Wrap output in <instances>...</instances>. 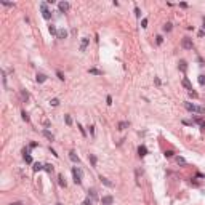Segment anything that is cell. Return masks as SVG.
Here are the masks:
<instances>
[{
    "mask_svg": "<svg viewBox=\"0 0 205 205\" xmlns=\"http://www.w3.org/2000/svg\"><path fill=\"white\" fill-rule=\"evenodd\" d=\"M72 176H74V183L75 184H82V170L79 167H74L72 168Z\"/></svg>",
    "mask_w": 205,
    "mask_h": 205,
    "instance_id": "1",
    "label": "cell"
},
{
    "mask_svg": "<svg viewBox=\"0 0 205 205\" xmlns=\"http://www.w3.org/2000/svg\"><path fill=\"white\" fill-rule=\"evenodd\" d=\"M181 46L184 48V50H192V40L189 39V37H184V39L181 40Z\"/></svg>",
    "mask_w": 205,
    "mask_h": 205,
    "instance_id": "2",
    "label": "cell"
},
{
    "mask_svg": "<svg viewBox=\"0 0 205 205\" xmlns=\"http://www.w3.org/2000/svg\"><path fill=\"white\" fill-rule=\"evenodd\" d=\"M40 8H42V14H43V18H45V19H50V18H51V11L46 8V3H40Z\"/></svg>",
    "mask_w": 205,
    "mask_h": 205,
    "instance_id": "3",
    "label": "cell"
},
{
    "mask_svg": "<svg viewBox=\"0 0 205 205\" xmlns=\"http://www.w3.org/2000/svg\"><path fill=\"white\" fill-rule=\"evenodd\" d=\"M58 8H59L61 13H66L67 10L71 8V5H69V2H59V3H58Z\"/></svg>",
    "mask_w": 205,
    "mask_h": 205,
    "instance_id": "4",
    "label": "cell"
},
{
    "mask_svg": "<svg viewBox=\"0 0 205 205\" xmlns=\"http://www.w3.org/2000/svg\"><path fill=\"white\" fill-rule=\"evenodd\" d=\"M101 204H103V205H112L114 204V197H112V196H103Z\"/></svg>",
    "mask_w": 205,
    "mask_h": 205,
    "instance_id": "5",
    "label": "cell"
},
{
    "mask_svg": "<svg viewBox=\"0 0 205 205\" xmlns=\"http://www.w3.org/2000/svg\"><path fill=\"white\" fill-rule=\"evenodd\" d=\"M184 107L189 111V112H199V106L196 104H191V103H184Z\"/></svg>",
    "mask_w": 205,
    "mask_h": 205,
    "instance_id": "6",
    "label": "cell"
},
{
    "mask_svg": "<svg viewBox=\"0 0 205 205\" xmlns=\"http://www.w3.org/2000/svg\"><path fill=\"white\" fill-rule=\"evenodd\" d=\"M88 43H90V39H88V37H83L82 42H80V51H85L87 46H88Z\"/></svg>",
    "mask_w": 205,
    "mask_h": 205,
    "instance_id": "7",
    "label": "cell"
},
{
    "mask_svg": "<svg viewBox=\"0 0 205 205\" xmlns=\"http://www.w3.org/2000/svg\"><path fill=\"white\" fill-rule=\"evenodd\" d=\"M181 83H183V87H184V88H187L189 91H191V90H194V88H192V85H191V82H189V80L186 79V77H183V80H181Z\"/></svg>",
    "mask_w": 205,
    "mask_h": 205,
    "instance_id": "8",
    "label": "cell"
},
{
    "mask_svg": "<svg viewBox=\"0 0 205 205\" xmlns=\"http://www.w3.org/2000/svg\"><path fill=\"white\" fill-rule=\"evenodd\" d=\"M58 39H61V40H64V39H67V31L66 29H59L58 31V35H56Z\"/></svg>",
    "mask_w": 205,
    "mask_h": 205,
    "instance_id": "9",
    "label": "cell"
},
{
    "mask_svg": "<svg viewBox=\"0 0 205 205\" xmlns=\"http://www.w3.org/2000/svg\"><path fill=\"white\" fill-rule=\"evenodd\" d=\"M42 135H43L48 141H55V135H53V133H50L48 130H43V132H42Z\"/></svg>",
    "mask_w": 205,
    "mask_h": 205,
    "instance_id": "10",
    "label": "cell"
},
{
    "mask_svg": "<svg viewBox=\"0 0 205 205\" xmlns=\"http://www.w3.org/2000/svg\"><path fill=\"white\" fill-rule=\"evenodd\" d=\"M69 159L72 160L74 164H79V162H80V160H79V157H77V154H75L74 151H71V152H69Z\"/></svg>",
    "mask_w": 205,
    "mask_h": 205,
    "instance_id": "11",
    "label": "cell"
},
{
    "mask_svg": "<svg viewBox=\"0 0 205 205\" xmlns=\"http://www.w3.org/2000/svg\"><path fill=\"white\" fill-rule=\"evenodd\" d=\"M138 154H139V157H144L146 154H147V149H146V146H139V147H138Z\"/></svg>",
    "mask_w": 205,
    "mask_h": 205,
    "instance_id": "12",
    "label": "cell"
},
{
    "mask_svg": "<svg viewBox=\"0 0 205 205\" xmlns=\"http://www.w3.org/2000/svg\"><path fill=\"white\" fill-rule=\"evenodd\" d=\"M35 80H37L39 83H43V82L46 80V75H45V74H37V77H35Z\"/></svg>",
    "mask_w": 205,
    "mask_h": 205,
    "instance_id": "13",
    "label": "cell"
},
{
    "mask_svg": "<svg viewBox=\"0 0 205 205\" xmlns=\"http://www.w3.org/2000/svg\"><path fill=\"white\" fill-rule=\"evenodd\" d=\"M43 164H40V162H35L34 164V172H40V170H43Z\"/></svg>",
    "mask_w": 205,
    "mask_h": 205,
    "instance_id": "14",
    "label": "cell"
},
{
    "mask_svg": "<svg viewBox=\"0 0 205 205\" xmlns=\"http://www.w3.org/2000/svg\"><path fill=\"white\" fill-rule=\"evenodd\" d=\"M99 179H101V183H103V184H106L107 187H112V183H111L107 178H104V176H99Z\"/></svg>",
    "mask_w": 205,
    "mask_h": 205,
    "instance_id": "15",
    "label": "cell"
},
{
    "mask_svg": "<svg viewBox=\"0 0 205 205\" xmlns=\"http://www.w3.org/2000/svg\"><path fill=\"white\" fill-rule=\"evenodd\" d=\"M88 72H90V74H93V75H103V71H99V69H95V67L88 69Z\"/></svg>",
    "mask_w": 205,
    "mask_h": 205,
    "instance_id": "16",
    "label": "cell"
},
{
    "mask_svg": "<svg viewBox=\"0 0 205 205\" xmlns=\"http://www.w3.org/2000/svg\"><path fill=\"white\" fill-rule=\"evenodd\" d=\"M179 69H181V72H186V69H187V64H186L184 59L179 61Z\"/></svg>",
    "mask_w": 205,
    "mask_h": 205,
    "instance_id": "17",
    "label": "cell"
},
{
    "mask_svg": "<svg viewBox=\"0 0 205 205\" xmlns=\"http://www.w3.org/2000/svg\"><path fill=\"white\" fill-rule=\"evenodd\" d=\"M48 31H50V34H51V35H58V29H56L53 24H50V26H48Z\"/></svg>",
    "mask_w": 205,
    "mask_h": 205,
    "instance_id": "18",
    "label": "cell"
},
{
    "mask_svg": "<svg viewBox=\"0 0 205 205\" xmlns=\"http://www.w3.org/2000/svg\"><path fill=\"white\" fill-rule=\"evenodd\" d=\"M58 183H59L61 187H66V179H64V176H63V175H59V176H58Z\"/></svg>",
    "mask_w": 205,
    "mask_h": 205,
    "instance_id": "19",
    "label": "cell"
},
{
    "mask_svg": "<svg viewBox=\"0 0 205 205\" xmlns=\"http://www.w3.org/2000/svg\"><path fill=\"white\" fill-rule=\"evenodd\" d=\"M43 170H45V172H48V173H51L55 170V167L51 165V164H45V167H43Z\"/></svg>",
    "mask_w": 205,
    "mask_h": 205,
    "instance_id": "20",
    "label": "cell"
},
{
    "mask_svg": "<svg viewBox=\"0 0 205 205\" xmlns=\"http://www.w3.org/2000/svg\"><path fill=\"white\" fill-rule=\"evenodd\" d=\"M88 196H91L93 200H96V199H98V196H96V191H95V189H88Z\"/></svg>",
    "mask_w": 205,
    "mask_h": 205,
    "instance_id": "21",
    "label": "cell"
},
{
    "mask_svg": "<svg viewBox=\"0 0 205 205\" xmlns=\"http://www.w3.org/2000/svg\"><path fill=\"white\" fill-rule=\"evenodd\" d=\"M88 159H90V162H91L93 167H96V157H95L93 154H88Z\"/></svg>",
    "mask_w": 205,
    "mask_h": 205,
    "instance_id": "22",
    "label": "cell"
},
{
    "mask_svg": "<svg viewBox=\"0 0 205 205\" xmlns=\"http://www.w3.org/2000/svg\"><path fill=\"white\" fill-rule=\"evenodd\" d=\"M23 157L26 160L27 164H32V157H31V154H23Z\"/></svg>",
    "mask_w": 205,
    "mask_h": 205,
    "instance_id": "23",
    "label": "cell"
},
{
    "mask_svg": "<svg viewBox=\"0 0 205 205\" xmlns=\"http://www.w3.org/2000/svg\"><path fill=\"white\" fill-rule=\"evenodd\" d=\"M50 104H51V106H53V107L59 106V99H58V98H53V99H51V101H50Z\"/></svg>",
    "mask_w": 205,
    "mask_h": 205,
    "instance_id": "24",
    "label": "cell"
},
{
    "mask_svg": "<svg viewBox=\"0 0 205 205\" xmlns=\"http://www.w3.org/2000/svg\"><path fill=\"white\" fill-rule=\"evenodd\" d=\"M164 31H165V32H170V31H172V23H165V24H164Z\"/></svg>",
    "mask_w": 205,
    "mask_h": 205,
    "instance_id": "25",
    "label": "cell"
},
{
    "mask_svg": "<svg viewBox=\"0 0 205 205\" xmlns=\"http://www.w3.org/2000/svg\"><path fill=\"white\" fill-rule=\"evenodd\" d=\"M64 120H66L67 125H72V119H71V115H69V114H66V115H64Z\"/></svg>",
    "mask_w": 205,
    "mask_h": 205,
    "instance_id": "26",
    "label": "cell"
},
{
    "mask_svg": "<svg viewBox=\"0 0 205 205\" xmlns=\"http://www.w3.org/2000/svg\"><path fill=\"white\" fill-rule=\"evenodd\" d=\"M127 127H128V122H120L119 123V130H125Z\"/></svg>",
    "mask_w": 205,
    "mask_h": 205,
    "instance_id": "27",
    "label": "cell"
},
{
    "mask_svg": "<svg viewBox=\"0 0 205 205\" xmlns=\"http://www.w3.org/2000/svg\"><path fill=\"white\" fill-rule=\"evenodd\" d=\"M199 83H200L202 87L205 85V75H204V74H202V75H199Z\"/></svg>",
    "mask_w": 205,
    "mask_h": 205,
    "instance_id": "28",
    "label": "cell"
},
{
    "mask_svg": "<svg viewBox=\"0 0 205 205\" xmlns=\"http://www.w3.org/2000/svg\"><path fill=\"white\" fill-rule=\"evenodd\" d=\"M176 162H178V165H186V160L183 157H176Z\"/></svg>",
    "mask_w": 205,
    "mask_h": 205,
    "instance_id": "29",
    "label": "cell"
},
{
    "mask_svg": "<svg viewBox=\"0 0 205 205\" xmlns=\"http://www.w3.org/2000/svg\"><path fill=\"white\" fill-rule=\"evenodd\" d=\"M21 115H23V120H24V122H29V115H27L26 111H23V112H21Z\"/></svg>",
    "mask_w": 205,
    "mask_h": 205,
    "instance_id": "30",
    "label": "cell"
},
{
    "mask_svg": "<svg viewBox=\"0 0 205 205\" xmlns=\"http://www.w3.org/2000/svg\"><path fill=\"white\" fill-rule=\"evenodd\" d=\"M82 205H93V200H90V197H88V199H85V200L82 202Z\"/></svg>",
    "mask_w": 205,
    "mask_h": 205,
    "instance_id": "31",
    "label": "cell"
},
{
    "mask_svg": "<svg viewBox=\"0 0 205 205\" xmlns=\"http://www.w3.org/2000/svg\"><path fill=\"white\" fill-rule=\"evenodd\" d=\"M164 155H165L167 159H170V157H173V151H165V154H164Z\"/></svg>",
    "mask_w": 205,
    "mask_h": 205,
    "instance_id": "32",
    "label": "cell"
},
{
    "mask_svg": "<svg viewBox=\"0 0 205 205\" xmlns=\"http://www.w3.org/2000/svg\"><path fill=\"white\" fill-rule=\"evenodd\" d=\"M189 96H191V98H197L199 95H197V91H194V90H191V91H189Z\"/></svg>",
    "mask_w": 205,
    "mask_h": 205,
    "instance_id": "33",
    "label": "cell"
},
{
    "mask_svg": "<svg viewBox=\"0 0 205 205\" xmlns=\"http://www.w3.org/2000/svg\"><path fill=\"white\" fill-rule=\"evenodd\" d=\"M0 3H2V5H5V7H14V3H10V2H3V0H2Z\"/></svg>",
    "mask_w": 205,
    "mask_h": 205,
    "instance_id": "34",
    "label": "cell"
},
{
    "mask_svg": "<svg viewBox=\"0 0 205 205\" xmlns=\"http://www.w3.org/2000/svg\"><path fill=\"white\" fill-rule=\"evenodd\" d=\"M135 14H136V18H139V16H141V11H139L138 7H135Z\"/></svg>",
    "mask_w": 205,
    "mask_h": 205,
    "instance_id": "35",
    "label": "cell"
},
{
    "mask_svg": "<svg viewBox=\"0 0 205 205\" xmlns=\"http://www.w3.org/2000/svg\"><path fill=\"white\" fill-rule=\"evenodd\" d=\"M155 39H157V43H162V42H164V37H162V35H157V37H155Z\"/></svg>",
    "mask_w": 205,
    "mask_h": 205,
    "instance_id": "36",
    "label": "cell"
},
{
    "mask_svg": "<svg viewBox=\"0 0 205 205\" xmlns=\"http://www.w3.org/2000/svg\"><path fill=\"white\" fill-rule=\"evenodd\" d=\"M56 75H58V79H59V80H64V75H63V72H59V71H58V72H56Z\"/></svg>",
    "mask_w": 205,
    "mask_h": 205,
    "instance_id": "37",
    "label": "cell"
},
{
    "mask_svg": "<svg viewBox=\"0 0 205 205\" xmlns=\"http://www.w3.org/2000/svg\"><path fill=\"white\" fill-rule=\"evenodd\" d=\"M141 27H147V19H146V18L141 21Z\"/></svg>",
    "mask_w": 205,
    "mask_h": 205,
    "instance_id": "38",
    "label": "cell"
},
{
    "mask_svg": "<svg viewBox=\"0 0 205 205\" xmlns=\"http://www.w3.org/2000/svg\"><path fill=\"white\" fill-rule=\"evenodd\" d=\"M21 96H23V99H27V98H29V95H27L26 91H21Z\"/></svg>",
    "mask_w": 205,
    "mask_h": 205,
    "instance_id": "39",
    "label": "cell"
},
{
    "mask_svg": "<svg viewBox=\"0 0 205 205\" xmlns=\"http://www.w3.org/2000/svg\"><path fill=\"white\" fill-rule=\"evenodd\" d=\"M88 128H90V135L95 136V127H88Z\"/></svg>",
    "mask_w": 205,
    "mask_h": 205,
    "instance_id": "40",
    "label": "cell"
},
{
    "mask_svg": "<svg viewBox=\"0 0 205 205\" xmlns=\"http://www.w3.org/2000/svg\"><path fill=\"white\" fill-rule=\"evenodd\" d=\"M106 101H107V104H109V106L112 104V98H111V96H107V98H106Z\"/></svg>",
    "mask_w": 205,
    "mask_h": 205,
    "instance_id": "41",
    "label": "cell"
},
{
    "mask_svg": "<svg viewBox=\"0 0 205 205\" xmlns=\"http://www.w3.org/2000/svg\"><path fill=\"white\" fill-rule=\"evenodd\" d=\"M77 127H79V128H80V133H82V135H83V136H85L87 133H85V130H83V128H82V125H77Z\"/></svg>",
    "mask_w": 205,
    "mask_h": 205,
    "instance_id": "42",
    "label": "cell"
},
{
    "mask_svg": "<svg viewBox=\"0 0 205 205\" xmlns=\"http://www.w3.org/2000/svg\"><path fill=\"white\" fill-rule=\"evenodd\" d=\"M200 130H202V132L205 130V122H204V123H200Z\"/></svg>",
    "mask_w": 205,
    "mask_h": 205,
    "instance_id": "43",
    "label": "cell"
},
{
    "mask_svg": "<svg viewBox=\"0 0 205 205\" xmlns=\"http://www.w3.org/2000/svg\"><path fill=\"white\" fill-rule=\"evenodd\" d=\"M10 205H21L19 202H13V204H10Z\"/></svg>",
    "mask_w": 205,
    "mask_h": 205,
    "instance_id": "44",
    "label": "cell"
},
{
    "mask_svg": "<svg viewBox=\"0 0 205 205\" xmlns=\"http://www.w3.org/2000/svg\"><path fill=\"white\" fill-rule=\"evenodd\" d=\"M202 21H204V26H202V27H204V29H205V16H204V19H202Z\"/></svg>",
    "mask_w": 205,
    "mask_h": 205,
    "instance_id": "45",
    "label": "cell"
},
{
    "mask_svg": "<svg viewBox=\"0 0 205 205\" xmlns=\"http://www.w3.org/2000/svg\"><path fill=\"white\" fill-rule=\"evenodd\" d=\"M56 205H63V204H56Z\"/></svg>",
    "mask_w": 205,
    "mask_h": 205,
    "instance_id": "46",
    "label": "cell"
}]
</instances>
